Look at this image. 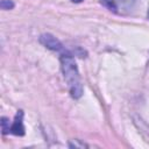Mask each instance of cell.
Here are the masks:
<instances>
[{
    "label": "cell",
    "mask_w": 149,
    "mask_h": 149,
    "mask_svg": "<svg viewBox=\"0 0 149 149\" xmlns=\"http://www.w3.org/2000/svg\"><path fill=\"white\" fill-rule=\"evenodd\" d=\"M38 40H40V43H42L45 48H48V49H50L52 51H57V52L65 51L62 42L57 37H55L54 35H51V34H48V33L47 34H42Z\"/></svg>",
    "instance_id": "3"
},
{
    "label": "cell",
    "mask_w": 149,
    "mask_h": 149,
    "mask_svg": "<svg viewBox=\"0 0 149 149\" xmlns=\"http://www.w3.org/2000/svg\"><path fill=\"white\" fill-rule=\"evenodd\" d=\"M0 7H1V9H5V10L12 9V8H14V2L12 0H1Z\"/></svg>",
    "instance_id": "5"
},
{
    "label": "cell",
    "mask_w": 149,
    "mask_h": 149,
    "mask_svg": "<svg viewBox=\"0 0 149 149\" xmlns=\"http://www.w3.org/2000/svg\"><path fill=\"white\" fill-rule=\"evenodd\" d=\"M61 69L64 79L68 84L69 92L73 99H79L83 95V85L80 80V74L76 64L73 56L69 51L61 52Z\"/></svg>",
    "instance_id": "1"
},
{
    "label": "cell",
    "mask_w": 149,
    "mask_h": 149,
    "mask_svg": "<svg viewBox=\"0 0 149 149\" xmlns=\"http://www.w3.org/2000/svg\"><path fill=\"white\" fill-rule=\"evenodd\" d=\"M148 19H149V12H148Z\"/></svg>",
    "instance_id": "8"
},
{
    "label": "cell",
    "mask_w": 149,
    "mask_h": 149,
    "mask_svg": "<svg viewBox=\"0 0 149 149\" xmlns=\"http://www.w3.org/2000/svg\"><path fill=\"white\" fill-rule=\"evenodd\" d=\"M72 2H76V3H79V2H81L83 0H71Z\"/></svg>",
    "instance_id": "7"
},
{
    "label": "cell",
    "mask_w": 149,
    "mask_h": 149,
    "mask_svg": "<svg viewBox=\"0 0 149 149\" xmlns=\"http://www.w3.org/2000/svg\"><path fill=\"white\" fill-rule=\"evenodd\" d=\"M8 127H9V120L7 118H1V129H2V134L6 135L7 134V130H8Z\"/></svg>",
    "instance_id": "6"
},
{
    "label": "cell",
    "mask_w": 149,
    "mask_h": 149,
    "mask_svg": "<svg viewBox=\"0 0 149 149\" xmlns=\"http://www.w3.org/2000/svg\"><path fill=\"white\" fill-rule=\"evenodd\" d=\"M7 134H13V135H19L23 136L24 135V126H23V111L19 109L17 113L15 114L14 121L12 125H9Z\"/></svg>",
    "instance_id": "4"
},
{
    "label": "cell",
    "mask_w": 149,
    "mask_h": 149,
    "mask_svg": "<svg viewBox=\"0 0 149 149\" xmlns=\"http://www.w3.org/2000/svg\"><path fill=\"white\" fill-rule=\"evenodd\" d=\"M100 3L118 15H127L134 9L136 0H100Z\"/></svg>",
    "instance_id": "2"
}]
</instances>
